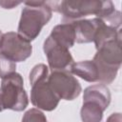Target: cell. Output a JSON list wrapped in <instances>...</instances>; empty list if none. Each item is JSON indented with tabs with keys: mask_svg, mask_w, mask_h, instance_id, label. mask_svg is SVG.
I'll return each mask as SVG.
<instances>
[{
	"mask_svg": "<svg viewBox=\"0 0 122 122\" xmlns=\"http://www.w3.org/2000/svg\"><path fill=\"white\" fill-rule=\"evenodd\" d=\"M53 10L61 13L63 23H71L84 17L94 14L105 24L119 28L121 25V12L114 9L112 1H61L53 2Z\"/></svg>",
	"mask_w": 122,
	"mask_h": 122,
	"instance_id": "1",
	"label": "cell"
},
{
	"mask_svg": "<svg viewBox=\"0 0 122 122\" xmlns=\"http://www.w3.org/2000/svg\"><path fill=\"white\" fill-rule=\"evenodd\" d=\"M24 4L17 33L30 42L40 34L42 28L49 23L52 16V10L45 1H28Z\"/></svg>",
	"mask_w": 122,
	"mask_h": 122,
	"instance_id": "2",
	"label": "cell"
},
{
	"mask_svg": "<svg viewBox=\"0 0 122 122\" xmlns=\"http://www.w3.org/2000/svg\"><path fill=\"white\" fill-rule=\"evenodd\" d=\"M49 74V68L45 64H37L29 75L31 86L30 102L36 109L46 112L55 110L60 101L48 83Z\"/></svg>",
	"mask_w": 122,
	"mask_h": 122,
	"instance_id": "3",
	"label": "cell"
},
{
	"mask_svg": "<svg viewBox=\"0 0 122 122\" xmlns=\"http://www.w3.org/2000/svg\"><path fill=\"white\" fill-rule=\"evenodd\" d=\"M98 71V81L111 84L116 77L122 63L121 37L108 41L97 49L92 59Z\"/></svg>",
	"mask_w": 122,
	"mask_h": 122,
	"instance_id": "4",
	"label": "cell"
},
{
	"mask_svg": "<svg viewBox=\"0 0 122 122\" xmlns=\"http://www.w3.org/2000/svg\"><path fill=\"white\" fill-rule=\"evenodd\" d=\"M0 94L4 110L22 112L29 105V98L24 88L23 77L16 71L2 78Z\"/></svg>",
	"mask_w": 122,
	"mask_h": 122,
	"instance_id": "5",
	"label": "cell"
},
{
	"mask_svg": "<svg viewBox=\"0 0 122 122\" xmlns=\"http://www.w3.org/2000/svg\"><path fill=\"white\" fill-rule=\"evenodd\" d=\"M32 52L30 42L20 36L17 32L3 33L0 41V53L9 60L17 63L26 61Z\"/></svg>",
	"mask_w": 122,
	"mask_h": 122,
	"instance_id": "6",
	"label": "cell"
},
{
	"mask_svg": "<svg viewBox=\"0 0 122 122\" xmlns=\"http://www.w3.org/2000/svg\"><path fill=\"white\" fill-rule=\"evenodd\" d=\"M48 83L59 99L73 100L82 92L79 81L68 71H53L49 74Z\"/></svg>",
	"mask_w": 122,
	"mask_h": 122,
	"instance_id": "7",
	"label": "cell"
},
{
	"mask_svg": "<svg viewBox=\"0 0 122 122\" xmlns=\"http://www.w3.org/2000/svg\"><path fill=\"white\" fill-rule=\"evenodd\" d=\"M43 51L47 56L49 67L53 71H68L74 63L73 58L68 49L56 43L51 36H49L43 44ZM71 72V71H70Z\"/></svg>",
	"mask_w": 122,
	"mask_h": 122,
	"instance_id": "8",
	"label": "cell"
},
{
	"mask_svg": "<svg viewBox=\"0 0 122 122\" xmlns=\"http://www.w3.org/2000/svg\"><path fill=\"white\" fill-rule=\"evenodd\" d=\"M98 18H92V19H81L74 22H71L74 28L75 32V42L78 44H86L93 42L97 24H98Z\"/></svg>",
	"mask_w": 122,
	"mask_h": 122,
	"instance_id": "9",
	"label": "cell"
},
{
	"mask_svg": "<svg viewBox=\"0 0 122 122\" xmlns=\"http://www.w3.org/2000/svg\"><path fill=\"white\" fill-rule=\"evenodd\" d=\"M111 92L109 88L104 84L92 85L84 90L83 102L90 101L99 105L104 111L107 110L111 103Z\"/></svg>",
	"mask_w": 122,
	"mask_h": 122,
	"instance_id": "10",
	"label": "cell"
},
{
	"mask_svg": "<svg viewBox=\"0 0 122 122\" xmlns=\"http://www.w3.org/2000/svg\"><path fill=\"white\" fill-rule=\"evenodd\" d=\"M50 36L56 43L68 50L75 43V32L72 23H62L56 25L51 30Z\"/></svg>",
	"mask_w": 122,
	"mask_h": 122,
	"instance_id": "11",
	"label": "cell"
},
{
	"mask_svg": "<svg viewBox=\"0 0 122 122\" xmlns=\"http://www.w3.org/2000/svg\"><path fill=\"white\" fill-rule=\"evenodd\" d=\"M71 74L79 76L87 82L98 81V71L95 63L92 60H85L73 63L70 69Z\"/></svg>",
	"mask_w": 122,
	"mask_h": 122,
	"instance_id": "12",
	"label": "cell"
},
{
	"mask_svg": "<svg viewBox=\"0 0 122 122\" xmlns=\"http://www.w3.org/2000/svg\"><path fill=\"white\" fill-rule=\"evenodd\" d=\"M98 19L99 20H98L94 39H93L96 50L99 47H101L104 43L121 37V30L120 29L117 30L113 27H111V26L105 24L104 21L101 20L100 18H98Z\"/></svg>",
	"mask_w": 122,
	"mask_h": 122,
	"instance_id": "13",
	"label": "cell"
},
{
	"mask_svg": "<svg viewBox=\"0 0 122 122\" xmlns=\"http://www.w3.org/2000/svg\"><path fill=\"white\" fill-rule=\"evenodd\" d=\"M104 110L97 104L86 101L83 102L80 110V116L82 122H101L103 118Z\"/></svg>",
	"mask_w": 122,
	"mask_h": 122,
	"instance_id": "14",
	"label": "cell"
},
{
	"mask_svg": "<svg viewBox=\"0 0 122 122\" xmlns=\"http://www.w3.org/2000/svg\"><path fill=\"white\" fill-rule=\"evenodd\" d=\"M21 122H48V119L39 109L32 108L24 113Z\"/></svg>",
	"mask_w": 122,
	"mask_h": 122,
	"instance_id": "15",
	"label": "cell"
},
{
	"mask_svg": "<svg viewBox=\"0 0 122 122\" xmlns=\"http://www.w3.org/2000/svg\"><path fill=\"white\" fill-rule=\"evenodd\" d=\"M15 70H16V63L9 60L0 53V78L2 79L8 74L15 72Z\"/></svg>",
	"mask_w": 122,
	"mask_h": 122,
	"instance_id": "16",
	"label": "cell"
},
{
	"mask_svg": "<svg viewBox=\"0 0 122 122\" xmlns=\"http://www.w3.org/2000/svg\"><path fill=\"white\" fill-rule=\"evenodd\" d=\"M20 4L21 2H15V1H0V6L3 9H13Z\"/></svg>",
	"mask_w": 122,
	"mask_h": 122,
	"instance_id": "17",
	"label": "cell"
},
{
	"mask_svg": "<svg viewBox=\"0 0 122 122\" xmlns=\"http://www.w3.org/2000/svg\"><path fill=\"white\" fill-rule=\"evenodd\" d=\"M122 121V115L120 112H113L112 113L108 118L106 122H121Z\"/></svg>",
	"mask_w": 122,
	"mask_h": 122,
	"instance_id": "18",
	"label": "cell"
},
{
	"mask_svg": "<svg viewBox=\"0 0 122 122\" xmlns=\"http://www.w3.org/2000/svg\"><path fill=\"white\" fill-rule=\"evenodd\" d=\"M4 109H3V106H2V102H1V94H0V112H3Z\"/></svg>",
	"mask_w": 122,
	"mask_h": 122,
	"instance_id": "19",
	"label": "cell"
},
{
	"mask_svg": "<svg viewBox=\"0 0 122 122\" xmlns=\"http://www.w3.org/2000/svg\"><path fill=\"white\" fill-rule=\"evenodd\" d=\"M2 35H3V33H2V31L0 30V41H1V38H2Z\"/></svg>",
	"mask_w": 122,
	"mask_h": 122,
	"instance_id": "20",
	"label": "cell"
}]
</instances>
